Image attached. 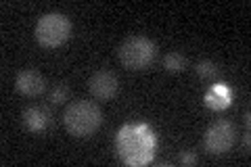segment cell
I'll use <instances>...</instances> for the list:
<instances>
[{
    "mask_svg": "<svg viewBox=\"0 0 251 167\" xmlns=\"http://www.w3.org/2000/svg\"><path fill=\"white\" fill-rule=\"evenodd\" d=\"M67 98H69V86L67 84L54 86V88L50 90V94H49V100L54 102V105H61V102H65Z\"/></svg>",
    "mask_w": 251,
    "mask_h": 167,
    "instance_id": "obj_12",
    "label": "cell"
},
{
    "mask_svg": "<svg viewBox=\"0 0 251 167\" xmlns=\"http://www.w3.org/2000/svg\"><path fill=\"white\" fill-rule=\"evenodd\" d=\"M155 136L147 125H126L117 134V153L130 165L149 163L153 157Z\"/></svg>",
    "mask_w": 251,
    "mask_h": 167,
    "instance_id": "obj_1",
    "label": "cell"
},
{
    "mask_svg": "<svg viewBox=\"0 0 251 167\" xmlns=\"http://www.w3.org/2000/svg\"><path fill=\"white\" fill-rule=\"evenodd\" d=\"M195 71H197V75L201 79H214L218 75V65L211 61H199L197 65H195Z\"/></svg>",
    "mask_w": 251,
    "mask_h": 167,
    "instance_id": "obj_11",
    "label": "cell"
},
{
    "mask_svg": "<svg viewBox=\"0 0 251 167\" xmlns=\"http://www.w3.org/2000/svg\"><path fill=\"white\" fill-rule=\"evenodd\" d=\"M23 123H25V128L29 132L38 134V132H44L49 128L50 115H49V111L42 107H29V109H25V113H23Z\"/></svg>",
    "mask_w": 251,
    "mask_h": 167,
    "instance_id": "obj_8",
    "label": "cell"
},
{
    "mask_svg": "<svg viewBox=\"0 0 251 167\" xmlns=\"http://www.w3.org/2000/svg\"><path fill=\"white\" fill-rule=\"evenodd\" d=\"M117 57L124 67L132 71L147 69L155 59V44L145 36H130L120 44Z\"/></svg>",
    "mask_w": 251,
    "mask_h": 167,
    "instance_id": "obj_3",
    "label": "cell"
},
{
    "mask_svg": "<svg viewBox=\"0 0 251 167\" xmlns=\"http://www.w3.org/2000/svg\"><path fill=\"white\" fill-rule=\"evenodd\" d=\"M72 34V21L61 13H46L36 23V38L46 48H57Z\"/></svg>",
    "mask_w": 251,
    "mask_h": 167,
    "instance_id": "obj_4",
    "label": "cell"
},
{
    "mask_svg": "<svg viewBox=\"0 0 251 167\" xmlns=\"http://www.w3.org/2000/svg\"><path fill=\"white\" fill-rule=\"evenodd\" d=\"M163 67H166V71H170V73H178V71H182L186 67V59L180 52H168L166 57H163Z\"/></svg>",
    "mask_w": 251,
    "mask_h": 167,
    "instance_id": "obj_10",
    "label": "cell"
},
{
    "mask_svg": "<svg viewBox=\"0 0 251 167\" xmlns=\"http://www.w3.org/2000/svg\"><path fill=\"white\" fill-rule=\"evenodd\" d=\"M63 121H65V128L69 134H74L77 138H86L99 130L100 121H103V113L94 102L77 100L65 109Z\"/></svg>",
    "mask_w": 251,
    "mask_h": 167,
    "instance_id": "obj_2",
    "label": "cell"
},
{
    "mask_svg": "<svg viewBox=\"0 0 251 167\" xmlns=\"http://www.w3.org/2000/svg\"><path fill=\"white\" fill-rule=\"evenodd\" d=\"M15 86H17V90L21 94H25V96H40V94L46 90V77L40 73V71L25 69V71H19L17 73Z\"/></svg>",
    "mask_w": 251,
    "mask_h": 167,
    "instance_id": "obj_7",
    "label": "cell"
},
{
    "mask_svg": "<svg viewBox=\"0 0 251 167\" xmlns=\"http://www.w3.org/2000/svg\"><path fill=\"white\" fill-rule=\"evenodd\" d=\"M88 88L92 92L94 98L99 100H109L113 98L117 94V88H120V82H117L115 73H111V71H97L90 82H88Z\"/></svg>",
    "mask_w": 251,
    "mask_h": 167,
    "instance_id": "obj_6",
    "label": "cell"
},
{
    "mask_svg": "<svg viewBox=\"0 0 251 167\" xmlns=\"http://www.w3.org/2000/svg\"><path fill=\"white\" fill-rule=\"evenodd\" d=\"M234 138H237V132H234V125L230 121H216L211 123L207 132H205V148L211 155H224L228 153L234 144Z\"/></svg>",
    "mask_w": 251,
    "mask_h": 167,
    "instance_id": "obj_5",
    "label": "cell"
},
{
    "mask_svg": "<svg viewBox=\"0 0 251 167\" xmlns=\"http://www.w3.org/2000/svg\"><path fill=\"white\" fill-rule=\"evenodd\" d=\"M205 102L211 109H224L230 105V92L224 86H216L205 94Z\"/></svg>",
    "mask_w": 251,
    "mask_h": 167,
    "instance_id": "obj_9",
    "label": "cell"
},
{
    "mask_svg": "<svg viewBox=\"0 0 251 167\" xmlns=\"http://www.w3.org/2000/svg\"><path fill=\"white\" fill-rule=\"evenodd\" d=\"M180 163H182V165H195V163H197V157H195L193 153H180Z\"/></svg>",
    "mask_w": 251,
    "mask_h": 167,
    "instance_id": "obj_13",
    "label": "cell"
}]
</instances>
